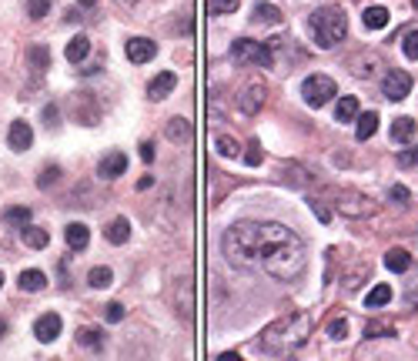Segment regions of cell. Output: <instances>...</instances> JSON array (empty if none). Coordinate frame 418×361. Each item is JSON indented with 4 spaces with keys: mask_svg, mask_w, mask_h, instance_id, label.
<instances>
[{
    "mask_svg": "<svg viewBox=\"0 0 418 361\" xmlns=\"http://www.w3.org/2000/svg\"><path fill=\"white\" fill-rule=\"evenodd\" d=\"M3 221L14 224V228H24V224H30V207H7L3 211Z\"/></svg>",
    "mask_w": 418,
    "mask_h": 361,
    "instance_id": "f546056e",
    "label": "cell"
},
{
    "mask_svg": "<svg viewBox=\"0 0 418 361\" xmlns=\"http://www.w3.org/2000/svg\"><path fill=\"white\" fill-rule=\"evenodd\" d=\"M0 288H3V271H0Z\"/></svg>",
    "mask_w": 418,
    "mask_h": 361,
    "instance_id": "f907efd6",
    "label": "cell"
},
{
    "mask_svg": "<svg viewBox=\"0 0 418 361\" xmlns=\"http://www.w3.org/2000/svg\"><path fill=\"white\" fill-rule=\"evenodd\" d=\"M124 318V308L121 305H107V321H121Z\"/></svg>",
    "mask_w": 418,
    "mask_h": 361,
    "instance_id": "ee69618b",
    "label": "cell"
},
{
    "mask_svg": "<svg viewBox=\"0 0 418 361\" xmlns=\"http://www.w3.org/2000/svg\"><path fill=\"white\" fill-rule=\"evenodd\" d=\"M74 121L78 124H97L101 121V107H97V97L94 94H78L74 97Z\"/></svg>",
    "mask_w": 418,
    "mask_h": 361,
    "instance_id": "52a82bcc",
    "label": "cell"
},
{
    "mask_svg": "<svg viewBox=\"0 0 418 361\" xmlns=\"http://www.w3.org/2000/svg\"><path fill=\"white\" fill-rule=\"evenodd\" d=\"M335 211L345 214V218H371L375 214V201H368L365 194L345 191V194H335Z\"/></svg>",
    "mask_w": 418,
    "mask_h": 361,
    "instance_id": "8992f818",
    "label": "cell"
},
{
    "mask_svg": "<svg viewBox=\"0 0 418 361\" xmlns=\"http://www.w3.org/2000/svg\"><path fill=\"white\" fill-rule=\"evenodd\" d=\"M78 345H80V348H87V351H94V355H97V351L104 348V335H101L97 328H80V331H78Z\"/></svg>",
    "mask_w": 418,
    "mask_h": 361,
    "instance_id": "d4e9b609",
    "label": "cell"
},
{
    "mask_svg": "<svg viewBox=\"0 0 418 361\" xmlns=\"http://www.w3.org/2000/svg\"><path fill=\"white\" fill-rule=\"evenodd\" d=\"M104 237L111 244H128V241H131V221H128V218H114L104 228Z\"/></svg>",
    "mask_w": 418,
    "mask_h": 361,
    "instance_id": "9a60e30c",
    "label": "cell"
},
{
    "mask_svg": "<svg viewBox=\"0 0 418 361\" xmlns=\"http://www.w3.org/2000/svg\"><path fill=\"white\" fill-rule=\"evenodd\" d=\"M398 167H418V144L398 154Z\"/></svg>",
    "mask_w": 418,
    "mask_h": 361,
    "instance_id": "f35d334b",
    "label": "cell"
},
{
    "mask_svg": "<svg viewBox=\"0 0 418 361\" xmlns=\"http://www.w3.org/2000/svg\"><path fill=\"white\" fill-rule=\"evenodd\" d=\"M335 117H338L341 124L355 121V117H358V97H341L338 107H335Z\"/></svg>",
    "mask_w": 418,
    "mask_h": 361,
    "instance_id": "83f0119b",
    "label": "cell"
},
{
    "mask_svg": "<svg viewBox=\"0 0 418 361\" xmlns=\"http://www.w3.org/2000/svg\"><path fill=\"white\" fill-rule=\"evenodd\" d=\"M128 171V154H121V151H111V154L97 164V174L104 180H114V178H121Z\"/></svg>",
    "mask_w": 418,
    "mask_h": 361,
    "instance_id": "4fadbf2b",
    "label": "cell"
},
{
    "mask_svg": "<svg viewBox=\"0 0 418 361\" xmlns=\"http://www.w3.org/2000/svg\"><path fill=\"white\" fill-rule=\"evenodd\" d=\"M398 335V325L395 321H388V318H382V321H368L365 325V338L371 341V338H395Z\"/></svg>",
    "mask_w": 418,
    "mask_h": 361,
    "instance_id": "603a6c76",
    "label": "cell"
},
{
    "mask_svg": "<svg viewBox=\"0 0 418 361\" xmlns=\"http://www.w3.org/2000/svg\"><path fill=\"white\" fill-rule=\"evenodd\" d=\"M312 338V318L308 314H291V318H281L275 321L262 338V351H291V348H301L305 341Z\"/></svg>",
    "mask_w": 418,
    "mask_h": 361,
    "instance_id": "7a4b0ae2",
    "label": "cell"
},
{
    "mask_svg": "<svg viewBox=\"0 0 418 361\" xmlns=\"http://www.w3.org/2000/svg\"><path fill=\"white\" fill-rule=\"evenodd\" d=\"M388 194H392V201H402V205H408V198H412V194H408V187H402V184H395Z\"/></svg>",
    "mask_w": 418,
    "mask_h": 361,
    "instance_id": "b9f144b4",
    "label": "cell"
},
{
    "mask_svg": "<svg viewBox=\"0 0 418 361\" xmlns=\"http://www.w3.org/2000/svg\"><path fill=\"white\" fill-rule=\"evenodd\" d=\"M124 54H128L131 64H148V60H154L157 44L154 40H148V37H131L128 47H124Z\"/></svg>",
    "mask_w": 418,
    "mask_h": 361,
    "instance_id": "30bf717a",
    "label": "cell"
},
{
    "mask_svg": "<svg viewBox=\"0 0 418 361\" xmlns=\"http://www.w3.org/2000/svg\"><path fill=\"white\" fill-rule=\"evenodd\" d=\"M214 148H218V154H224V157H237V154H241L237 141H235V137H228V134H218V137H214Z\"/></svg>",
    "mask_w": 418,
    "mask_h": 361,
    "instance_id": "1f68e13d",
    "label": "cell"
},
{
    "mask_svg": "<svg viewBox=\"0 0 418 361\" xmlns=\"http://www.w3.org/2000/svg\"><path fill=\"white\" fill-rule=\"evenodd\" d=\"M164 134H167V141H174V144H184V141H191L194 128H191V124H187L184 117H174V121H167Z\"/></svg>",
    "mask_w": 418,
    "mask_h": 361,
    "instance_id": "ffe728a7",
    "label": "cell"
},
{
    "mask_svg": "<svg viewBox=\"0 0 418 361\" xmlns=\"http://www.w3.org/2000/svg\"><path fill=\"white\" fill-rule=\"evenodd\" d=\"M17 284H21V291H44L47 288V275L37 271V268H27V271H21Z\"/></svg>",
    "mask_w": 418,
    "mask_h": 361,
    "instance_id": "d6986e66",
    "label": "cell"
},
{
    "mask_svg": "<svg viewBox=\"0 0 418 361\" xmlns=\"http://www.w3.org/2000/svg\"><path fill=\"white\" fill-rule=\"evenodd\" d=\"M148 187H154V180H151V178H141V180H137V191H148Z\"/></svg>",
    "mask_w": 418,
    "mask_h": 361,
    "instance_id": "7dc6e473",
    "label": "cell"
},
{
    "mask_svg": "<svg viewBox=\"0 0 418 361\" xmlns=\"http://www.w3.org/2000/svg\"><path fill=\"white\" fill-rule=\"evenodd\" d=\"M7 335V321H3V318H0V338Z\"/></svg>",
    "mask_w": 418,
    "mask_h": 361,
    "instance_id": "681fc988",
    "label": "cell"
},
{
    "mask_svg": "<svg viewBox=\"0 0 418 361\" xmlns=\"http://www.w3.org/2000/svg\"><path fill=\"white\" fill-rule=\"evenodd\" d=\"M308 205H312V211L318 214V221H321V224H328V221H332V211H328V207L321 205V201H314V198H308Z\"/></svg>",
    "mask_w": 418,
    "mask_h": 361,
    "instance_id": "ab89813d",
    "label": "cell"
},
{
    "mask_svg": "<svg viewBox=\"0 0 418 361\" xmlns=\"http://www.w3.org/2000/svg\"><path fill=\"white\" fill-rule=\"evenodd\" d=\"M271 44H258V40H251V37H241L231 44V54H235L237 64H248V67H271L275 64V57H271Z\"/></svg>",
    "mask_w": 418,
    "mask_h": 361,
    "instance_id": "277c9868",
    "label": "cell"
},
{
    "mask_svg": "<svg viewBox=\"0 0 418 361\" xmlns=\"http://www.w3.org/2000/svg\"><path fill=\"white\" fill-rule=\"evenodd\" d=\"M44 124H47V128H57V124H60V114H57V107H44Z\"/></svg>",
    "mask_w": 418,
    "mask_h": 361,
    "instance_id": "60d3db41",
    "label": "cell"
},
{
    "mask_svg": "<svg viewBox=\"0 0 418 361\" xmlns=\"http://www.w3.org/2000/svg\"><path fill=\"white\" fill-rule=\"evenodd\" d=\"M24 3H27V14H30L34 21H44V17L51 14L54 0H24Z\"/></svg>",
    "mask_w": 418,
    "mask_h": 361,
    "instance_id": "836d02e7",
    "label": "cell"
},
{
    "mask_svg": "<svg viewBox=\"0 0 418 361\" xmlns=\"http://www.w3.org/2000/svg\"><path fill=\"white\" fill-rule=\"evenodd\" d=\"M64 237H67V244H71L74 251H84V248H87V237H91V231H87V224L74 221V224H67Z\"/></svg>",
    "mask_w": 418,
    "mask_h": 361,
    "instance_id": "7402d4cb",
    "label": "cell"
},
{
    "mask_svg": "<svg viewBox=\"0 0 418 361\" xmlns=\"http://www.w3.org/2000/svg\"><path fill=\"white\" fill-rule=\"evenodd\" d=\"M362 21H365L368 30H382V27L388 24V10L385 7H368L365 14H362Z\"/></svg>",
    "mask_w": 418,
    "mask_h": 361,
    "instance_id": "4316f807",
    "label": "cell"
},
{
    "mask_svg": "<svg viewBox=\"0 0 418 361\" xmlns=\"http://www.w3.org/2000/svg\"><path fill=\"white\" fill-rule=\"evenodd\" d=\"M365 275H368V268L365 264H358V268H355V271H351V278H345V291H355V288H358V284L365 281Z\"/></svg>",
    "mask_w": 418,
    "mask_h": 361,
    "instance_id": "e575fe53",
    "label": "cell"
},
{
    "mask_svg": "<svg viewBox=\"0 0 418 361\" xmlns=\"http://www.w3.org/2000/svg\"><path fill=\"white\" fill-rule=\"evenodd\" d=\"M382 91H385L388 101H402V97H408V91H412V78H408L405 71H388L385 80H382Z\"/></svg>",
    "mask_w": 418,
    "mask_h": 361,
    "instance_id": "ba28073f",
    "label": "cell"
},
{
    "mask_svg": "<svg viewBox=\"0 0 418 361\" xmlns=\"http://www.w3.org/2000/svg\"><path fill=\"white\" fill-rule=\"evenodd\" d=\"M80 7H87V10H91V7H94V3H97V0H78Z\"/></svg>",
    "mask_w": 418,
    "mask_h": 361,
    "instance_id": "c3c4849f",
    "label": "cell"
},
{
    "mask_svg": "<svg viewBox=\"0 0 418 361\" xmlns=\"http://www.w3.org/2000/svg\"><path fill=\"white\" fill-rule=\"evenodd\" d=\"M221 251L224 258L237 268H255L264 271L278 281H294L305 264L308 251L301 244V237L275 221H237L221 237Z\"/></svg>",
    "mask_w": 418,
    "mask_h": 361,
    "instance_id": "6da1fadb",
    "label": "cell"
},
{
    "mask_svg": "<svg viewBox=\"0 0 418 361\" xmlns=\"http://www.w3.org/2000/svg\"><path fill=\"white\" fill-rule=\"evenodd\" d=\"M27 60H30V67L40 74V71H47V64H51V51H47V47H34V51L27 54Z\"/></svg>",
    "mask_w": 418,
    "mask_h": 361,
    "instance_id": "d6a6232c",
    "label": "cell"
},
{
    "mask_svg": "<svg viewBox=\"0 0 418 361\" xmlns=\"http://www.w3.org/2000/svg\"><path fill=\"white\" fill-rule=\"evenodd\" d=\"M264 97H268V91H264V84H248L241 94H237V107H241V114H258L264 107Z\"/></svg>",
    "mask_w": 418,
    "mask_h": 361,
    "instance_id": "9c48e42d",
    "label": "cell"
},
{
    "mask_svg": "<svg viewBox=\"0 0 418 361\" xmlns=\"http://www.w3.org/2000/svg\"><path fill=\"white\" fill-rule=\"evenodd\" d=\"M375 130H378V114L375 110H358V117H355V137L368 141Z\"/></svg>",
    "mask_w": 418,
    "mask_h": 361,
    "instance_id": "e0dca14e",
    "label": "cell"
},
{
    "mask_svg": "<svg viewBox=\"0 0 418 361\" xmlns=\"http://www.w3.org/2000/svg\"><path fill=\"white\" fill-rule=\"evenodd\" d=\"M402 51H405V57H412V60H418V30H412V34H405V44H402Z\"/></svg>",
    "mask_w": 418,
    "mask_h": 361,
    "instance_id": "d590c367",
    "label": "cell"
},
{
    "mask_svg": "<svg viewBox=\"0 0 418 361\" xmlns=\"http://www.w3.org/2000/svg\"><path fill=\"white\" fill-rule=\"evenodd\" d=\"M111 281H114V271L104 268V264H101V268H91V275H87V284H91V288H107Z\"/></svg>",
    "mask_w": 418,
    "mask_h": 361,
    "instance_id": "4dcf8cb0",
    "label": "cell"
},
{
    "mask_svg": "<svg viewBox=\"0 0 418 361\" xmlns=\"http://www.w3.org/2000/svg\"><path fill=\"white\" fill-rule=\"evenodd\" d=\"M7 144L14 148V151H27L30 144H34V130L27 121H14L10 130H7Z\"/></svg>",
    "mask_w": 418,
    "mask_h": 361,
    "instance_id": "5bb4252c",
    "label": "cell"
},
{
    "mask_svg": "<svg viewBox=\"0 0 418 361\" xmlns=\"http://www.w3.org/2000/svg\"><path fill=\"white\" fill-rule=\"evenodd\" d=\"M21 241H24L27 248H34V251H40V248H47V241H51V234L44 231V228H30V224H24V228H21Z\"/></svg>",
    "mask_w": 418,
    "mask_h": 361,
    "instance_id": "44dd1931",
    "label": "cell"
},
{
    "mask_svg": "<svg viewBox=\"0 0 418 361\" xmlns=\"http://www.w3.org/2000/svg\"><path fill=\"white\" fill-rule=\"evenodd\" d=\"M237 10V0H211V14H235Z\"/></svg>",
    "mask_w": 418,
    "mask_h": 361,
    "instance_id": "8d00e7d4",
    "label": "cell"
},
{
    "mask_svg": "<svg viewBox=\"0 0 418 361\" xmlns=\"http://www.w3.org/2000/svg\"><path fill=\"white\" fill-rule=\"evenodd\" d=\"M251 17H255V21H268V24H281V10H278L275 3H258Z\"/></svg>",
    "mask_w": 418,
    "mask_h": 361,
    "instance_id": "f1b7e54d",
    "label": "cell"
},
{
    "mask_svg": "<svg viewBox=\"0 0 418 361\" xmlns=\"http://www.w3.org/2000/svg\"><path fill=\"white\" fill-rule=\"evenodd\" d=\"M392 141L395 144H412V141H415V121H412V117H395Z\"/></svg>",
    "mask_w": 418,
    "mask_h": 361,
    "instance_id": "ac0fdd59",
    "label": "cell"
},
{
    "mask_svg": "<svg viewBox=\"0 0 418 361\" xmlns=\"http://www.w3.org/2000/svg\"><path fill=\"white\" fill-rule=\"evenodd\" d=\"M335 80L328 78V74H312V78L301 80V97L305 104H312V107H325V104L335 97Z\"/></svg>",
    "mask_w": 418,
    "mask_h": 361,
    "instance_id": "5b68a950",
    "label": "cell"
},
{
    "mask_svg": "<svg viewBox=\"0 0 418 361\" xmlns=\"http://www.w3.org/2000/svg\"><path fill=\"white\" fill-rule=\"evenodd\" d=\"M121 3H134V0H121Z\"/></svg>",
    "mask_w": 418,
    "mask_h": 361,
    "instance_id": "f5cc1de1",
    "label": "cell"
},
{
    "mask_svg": "<svg viewBox=\"0 0 418 361\" xmlns=\"http://www.w3.org/2000/svg\"><path fill=\"white\" fill-rule=\"evenodd\" d=\"M248 164H251V167H258V164H262V151H258V141H251V148H248Z\"/></svg>",
    "mask_w": 418,
    "mask_h": 361,
    "instance_id": "7bdbcfd3",
    "label": "cell"
},
{
    "mask_svg": "<svg viewBox=\"0 0 418 361\" xmlns=\"http://www.w3.org/2000/svg\"><path fill=\"white\" fill-rule=\"evenodd\" d=\"M328 335L332 338H348V321H345V318H332V321H328Z\"/></svg>",
    "mask_w": 418,
    "mask_h": 361,
    "instance_id": "74e56055",
    "label": "cell"
},
{
    "mask_svg": "<svg viewBox=\"0 0 418 361\" xmlns=\"http://www.w3.org/2000/svg\"><path fill=\"white\" fill-rule=\"evenodd\" d=\"M308 27H312V37L318 47H338L345 40V34H348V17H345V10L338 3H325V7L312 10Z\"/></svg>",
    "mask_w": 418,
    "mask_h": 361,
    "instance_id": "3957f363",
    "label": "cell"
},
{
    "mask_svg": "<svg viewBox=\"0 0 418 361\" xmlns=\"http://www.w3.org/2000/svg\"><path fill=\"white\" fill-rule=\"evenodd\" d=\"M57 178H60V171H57V167L44 171V174H40V187H47V184H51V180H57Z\"/></svg>",
    "mask_w": 418,
    "mask_h": 361,
    "instance_id": "f6af8a7d",
    "label": "cell"
},
{
    "mask_svg": "<svg viewBox=\"0 0 418 361\" xmlns=\"http://www.w3.org/2000/svg\"><path fill=\"white\" fill-rule=\"evenodd\" d=\"M412 7H415V14H418V0H415V3H412Z\"/></svg>",
    "mask_w": 418,
    "mask_h": 361,
    "instance_id": "816d5d0a",
    "label": "cell"
},
{
    "mask_svg": "<svg viewBox=\"0 0 418 361\" xmlns=\"http://www.w3.org/2000/svg\"><path fill=\"white\" fill-rule=\"evenodd\" d=\"M87 54H91V40H87L84 34H78V37L67 44V60H71V64H84Z\"/></svg>",
    "mask_w": 418,
    "mask_h": 361,
    "instance_id": "cb8c5ba5",
    "label": "cell"
},
{
    "mask_svg": "<svg viewBox=\"0 0 418 361\" xmlns=\"http://www.w3.org/2000/svg\"><path fill=\"white\" fill-rule=\"evenodd\" d=\"M385 268L395 271V275H405V271L412 268V255H408L405 248H388V251H385Z\"/></svg>",
    "mask_w": 418,
    "mask_h": 361,
    "instance_id": "2e32d148",
    "label": "cell"
},
{
    "mask_svg": "<svg viewBox=\"0 0 418 361\" xmlns=\"http://www.w3.org/2000/svg\"><path fill=\"white\" fill-rule=\"evenodd\" d=\"M34 335H37V341H44V345H51V341H57V335H60V314H40L37 321H34Z\"/></svg>",
    "mask_w": 418,
    "mask_h": 361,
    "instance_id": "8fae6325",
    "label": "cell"
},
{
    "mask_svg": "<svg viewBox=\"0 0 418 361\" xmlns=\"http://www.w3.org/2000/svg\"><path fill=\"white\" fill-rule=\"evenodd\" d=\"M178 87V78H174V71H161L157 78H151V84H148V97L151 101H164L171 91Z\"/></svg>",
    "mask_w": 418,
    "mask_h": 361,
    "instance_id": "7c38bea8",
    "label": "cell"
},
{
    "mask_svg": "<svg viewBox=\"0 0 418 361\" xmlns=\"http://www.w3.org/2000/svg\"><path fill=\"white\" fill-rule=\"evenodd\" d=\"M392 294H395V291L388 288V284H375V288L365 294V305H368V308H385V305L392 301Z\"/></svg>",
    "mask_w": 418,
    "mask_h": 361,
    "instance_id": "484cf974",
    "label": "cell"
},
{
    "mask_svg": "<svg viewBox=\"0 0 418 361\" xmlns=\"http://www.w3.org/2000/svg\"><path fill=\"white\" fill-rule=\"evenodd\" d=\"M141 157H144V161H154V148H151V144H141Z\"/></svg>",
    "mask_w": 418,
    "mask_h": 361,
    "instance_id": "bcb514c9",
    "label": "cell"
}]
</instances>
